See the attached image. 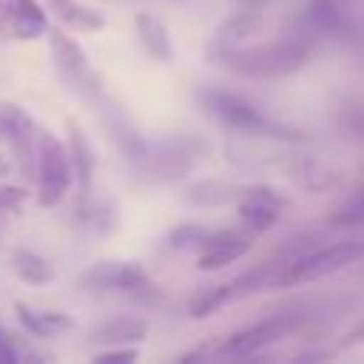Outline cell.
<instances>
[{
    "label": "cell",
    "mask_w": 364,
    "mask_h": 364,
    "mask_svg": "<svg viewBox=\"0 0 364 364\" xmlns=\"http://www.w3.org/2000/svg\"><path fill=\"white\" fill-rule=\"evenodd\" d=\"M314 55V42L307 36H288L278 42H259V45H240V48L220 51L211 58V64H220L224 70L237 77H256V80H269V77H291L301 68L310 64Z\"/></svg>",
    "instance_id": "6da1fadb"
},
{
    "label": "cell",
    "mask_w": 364,
    "mask_h": 364,
    "mask_svg": "<svg viewBox=\"0 0 364 364\" xmlns=\"http://www.w3.org/2000/svg\"><path fill=\"white\" fill-rule=\"evenodd\" d=\"M198 102L211 119H218L224 128L237 134H250V138H275V141H301L304 134L294 128L282 125L278 119H272L256 100L233 90H220V87H205L198 90Z\"/></svg>",
    "instance_id": "7a4b0ae2"
},
{
    "label": "cell",
    "mask_w": 364,
    "mask_h": 364,
    "mask_svg": "<svg viewBox=\"0 0 364 364\" xmlns=\"http://www.w3.org/2000/svg\"><path fill=\"white\" fill-rule=\"evenodd\" d=\"M364 259V237H346L336 243H320L316 250H310L307 256L284 262L275 275V288H301V284L320 282L336 272L348 269V265Z\"/></svg>",
    "instance_id": "3957f363"
},
{
    "label": "cell",
    "mask_w": 364,
    "mask_h": 364,
    "mask_svg": "<svg viewBox=\"0 0 364 364\" xmlns=\"http://www.w3.org/2000/svg\"><path fill=\"white\" fill-rule=\"evenodd\" d=\"M205 141H188V138H170L157 141V144H144L141 157L134 160V176L144 182H179L192 173L198 164V154H205Z\"/></svg>",
    "instance_id": "277c9868"
},
{
    "label": "cell",
    "mask_w": 364,
    "mask_h": 364,
    "mask_svg": "<svg viewBox=\"0 0 364 364\" xmlns=\"http://www.w3.org/2000/svg\"><path fill=\"white\" fill-rule=\"evenodd\" d=\"M307 323V314L304 310H288V314H269L262 320L250 323V326L230 333L224 342L218 346V355H227V358H252V355L265 352L269 346L288 339L291 333Z\"/></svg>",
    "instance_id": "5b68a950"
},
{
    "label": "cell",
    "mask_w": 364,
    "mask_h": 364,
    "mask_svg": "<svg viewBox=\"0 0 364 364\" xmlns=\"http://www.w3.org/2000/svg\"><path fill=\"white\" fill-rule=\"evenodd\" d=\"M36 182L42 208H55L74 182L68 147L48 132H36Z\"/></svg>",
    "instance_id": "8992f818"
},
{
    "label": "cell",
    "mask_w": 364,
    "mask_h": 364,
    "mask_svg": "<svg viewBox=\"0 0 364 364\" xmlns=\"http://www.w3.org/2000/svg\"><path fill=\"white\" fill-rule=\"evenodd\" d=\"M48 45H51V61H55L58 74L68 80L70 90H77L87 100H100L102 96V77L100 70L90 64L87 51L77 45V38H70L64 29H48Z\"/></svg>",
    "instance_id": "52a82bcc"
},
{
    "label": "cell",
    "mask_w": 364,
    "mask_h": 364,
    "mask_svg": "<svg viewBox=\"0 0 364 364\" xmlns=\"http://www.w3.org/2000/svg\"><path fill=\"white\" fill-rule=\"evenodd\" d=\"M233 205H237L240 224L259 237V233L272 230V227L278 224V218H282L288 201H284V195L275 192L272 186H243Z\"/></svg>",
    "instance_id": "ba28073f"
},
{
    "label": "cell",
    "mask_w": 364,
    "mask_h": 364,
    "mask_svg": "<svg viewBox=\"0 0 364 364\" xmlns=\"http://www.w3.org/2000/svg\"><path fill=\"white\" fill-rule=\"evenodd\" d=\"M256 233H250L243 224L240 227H224V230H208V237L198 243V269L201 272H218L224 265L237 262L240 256L252 250Z\"/></svg>",
    "instance_id": "9c48e42d"
},
{
    "label": "cell",
    "mask_w": 364,
    "mask_h": 364,
    "mask_svg": "<svg viewBox=\"0 0 364 364\" xmlns=\"http://www.w3.org/2000/svg\"><path fill=\"white\" fill-rule=\"evenodd\" d=\"M80 288L87 291H144L151 288V275L144 265L125 262V259H106L96 262L80 275Z\"/></svg>",
    "instance_id": "30bf717a"
},
{
    "label": "cell",
    "mask_w": 364,
    "mask_h": 364,
    "mask_svg": "<svg viewBox=\"0 0 364 364\" xmlns=\"http://www.w3.org/2000/svg\"><path fill=\"white\" fill-rule=\"evenodd\" d=\"M265 29V19L259 10H240L237 16H230L227 23H220V29H214L211 42H208V61L220 51H230V48H240V45H250L259 32Z\"/></svg>",
    "instance_id": "8fae6325"
},
{
    "label": "cell",
    "mask_w": 364,
    "mask_h": 364,
    "mask_svg": "<svg viewBox=\"0 0 364 364\" xmlns=\"http://www.w3.org/2000/svg\"><path fill=\"white\" fill-rule=\"evenodd\" d=\"M100 100H102V96H100ZM102 122H106L112 141L119 144V151L128 157V164H134V160L141 157V151H144L147 141L141 138V132H138V125L132 122V115H128L119 102L102 100Z\"/></svg>",
    "instance_id": "7c38bea8"
},
{
    "label": "cell",
    "mask_w": 364,
    "mask_h": 364,
    "mask_svg": "<svg viewBox=\"0 0 364 364\" xmlns=\"http://www.w3.org/2000/svg\"><path fill=\"white\" fill-rule=\"evenodd\" d=\"M147 329L151 326L144 316H109L90 329V342L93 346H138Z\"/></svg>",
    "instance_id": "4fadbf2b"
},
{
    "label": "cell",
    "mask_w": 364,
    "mask_h": 364,
    "mask_svg": "<svg viewBox=\"0 0 364 364\" xmlns=\"http://www.w3.org/2000/svg\"><path fill=\"white\" fill-rule=\"evenodd\" d=\"M134 29H138L141 48H144L154 61L170 64L173 58H176V48H173V38H170V26L160 16H154V13H138V16H134Z\"/></svg>",
    "instance_id": "5bb4252c"
},
{
    "label": "cell",
    "mask_w": 364,
    "mask_h": 364,
    "mask_svg": "<svg viewBox=\"0 0 364 364\" xmlns=\"http://www.w3.org/2000/svg\"><path fill=\"white\" fill-rule=\"evenodd\" d=\"M68 157H70V170H74V179L80 186V195H90V186H93V147H90V138L77 122H68Z\"/></svg>",
    "instance_id": "9a60e30c"
},
{
    "label": "cell",
    "mask_w": 364,
    "mask_h": 364,
    "mask_svg": "<svg viewBox=\"0 0 364 364\" xmlns=\"http://www.w3.org/2000/svg\"><path fill=\"white\" fill-rule=\"evenodd\" d=\"M6 26L16 38H38L48 32V16L36 0H6Z\"/></svg>",
    "instance_id": "2e32d148"
},
{
    "label": "cell",
    "mask_w": 364,
    "mask_h": 364,
    "mask_svg": "<svg viewBox=\"0 0 364 364\" xmlns=\"http://www.w3.org/2000/svg\"><path fill=\"white\" fill-rule=\"evenodd\" d=\"M16 316L26 333L36 336V339H51V336L68 333V329L77 326L74 316L58 314V310H36V307H29V304H16Z\"/></svg>",
    "instance_id": "e0dca14e"
},
{
    "label": "cell",
    "mask_w": 364,
    "mask_h": 364,
    "mask_svg": "<svg viewBox=\"0 0 364 364\" xmlns=\"http://www.w3.org/2000/svg\"><path fill=\"white\" fill-rule=\"evenodd\" d=\"M243 186H230V182H218V179H201L192 182V186L182 188V201L195 208H224L233 205Z\"/></svg>",
    "instance_id": "ac0fdd59"
},
{
    "label": "cell",
    "mask_w": 364,
    "mask_h": 364,
    "mask_svg": "<svg viewBox=\"0 0 364 364\" xmlns=\"http://www.w3.org/2000/svg\"><path fill=\"white\" fill-rule=\"evenodd\" d=\"M13 272H16L19 282L32 284V288H42V284L55 282V269L45 256H38L36 250H13Z\"/></svg>",
    "instance_id": "d6986e66"
},
{
    "label": "cell",
    "mask_w": 364,
    "mask_h": 364,
    "mask_svg": "<svg viewBox=\"0 0 364 364\" xmlns=\"http://www.w3.org/2000/svg\"><path fill=\"white\" fill-rule=\"evenodd\" d=\"M291 179L304 188V192H329L339 186V173L329 170L320 160H297L291 166Z\"/></svg>",
    "instance_id": "ffe728a7"
},
{
    "label": "cell",
    "mask_w": 364,
    "mask_h": 364,
    "mask_svg": "<svg viewBox=\"0 0 364 364\" xmlns=\"http://www.w3.org/2000/svg\"><path fill=\"white\" fill-rule=\"evenodd\" d=\"M119 208L109 198H90V195H80V205H77V218L96 233H112L115 224H119Z\"/></svg>",
    "instance_id": "44dd1931"
},
{
    "label": "cell",
    "mask_w": 364,
    "mask_h": 364,
    "mask_svg": "<svg viewBox=\"0 0 364 364\" xmlns=\"http://www.w3.org/2000/svg\"><path fill=\"white\" fill-rule=\"evenodd\" d=\"M230 301V284H208V288H198L188 301V316L192 320H208L211 314H218L220 307H227Z\"/></svg>",
    "instance_id": "7402d4cb"
},
{
    "label": "cell",
    "mask_w": 364,
    "mask_h": 364,
    "mask_svg": "<svg viewBox=\"0 0 364 364\" xmlns=\"http://www.w3.org/2000/svg\"><path fill=\"white\" fill-rule=\"evenodd\" d=\"M58 4V13L64 16V23L74 26V29H83V32H100L106 26V16L93 6H83V4H74V0H55Z\"/></svg>",
    "instance_id": "603a6c76"
},
{
    "label": "cell",
    "mask_w": 364,
    "mask_h": 364,
    "mask_svg": "<svg viewBox=\"0 0 364 364\" xmlns=\"http://www.w3.org/2000/svg\"><path fill=\"white\" fill-rule=\"evenodd\" d=\"M326 227H333V230H364V188L355 192L348 201H342L336 211H329Z\"/></svg>",
    "instance_id": "cb8c5ba5"
},
{
    "label": "cell",
    "mask_w": 364,
    "mask_h": 364,
    "mask_svg": "<svg viewBox=\"0 0 364 364\" xmlns=\"http://www.w3.org/2000/svg\"><path fill=\"white\" fill-rule=\"evenodd\" d=\"M208 237V227L201 224H179L170 230V237H166V246L170 250H188V246H195L198 250V243Z\"/></svg>",
    "instance_id": "d4e9b609"
},
{
    "label": "cell",
    "mask_w": 364,
    "mask_h": 364,
    "mask_svg": "<svg viewBox=\"0 0 364 364\" xmlns=\"http://www.w3.org/2000/svg\"><path fill=\"white\" fill-rule=\"evenodd\" d=\"M96 361H100V364L138 361V348H134V346H128V348H122V346H112V348H106V352H100V355H96Z\"/></svg>",
    "instance_id": "484cf974"
},
{
    "label": "cell",
    "mask_w": 364,
    "mask_h": 364,
    "mask_svg": "<svg viewBox=\"0 0 364 364\" xmlns=\"http://www.w3.org/2000/svg\"><path fill=\"white\" fill-rule=\"evenodd\" d=\"M19 361V352L13 346V339L6 333H0V364H16Z\"/></svg>",
    "instance_id": "4316f807"
},
{
    "label": "cell",
    "mask_w": 364,
    "mask_h": 364,
    "mask_svg": "<svg viewBox=\"0 0 364 364\" xmlns=\"http://www.w3.org/2000/svg\"><path fill=\"white\" fill-rule=\"evenodd\" d=\"M342 342H346V348H352V346H361V342H364V316H361L358 323H355L352 329H348V333H346V339H342Z\"/></svg>",
    "instance_id": "83f0119b"
},
{
    "label": "cell",
    "mask_w": 364,
    "mask_h": 364,
    "mask_svg": "<svg viewBox=\"0 0 364 364\" xmlns=\"http://www.w3.org/2000/svg\"><path fill=\"white\" fill-rule=\"evenodd\" d=\"M0 36H10V26H6V0H0Z\"/></svg>",
    "instance_id": "f1b7e54d"
},
{
    "label": "cell",
    "mask_w": 364,
    "mask_h": 364,
    "mask_svg": "<svg viewBox=\"0 0 364 364\" xmlns=\"http://www.w3.org/2000/svg\"><path fill=\"white\" fill-rule=\"evenodd\" d=\"M240 6H246V10H262L265 0H240Z\"/></svg>",
    "instance_id": "f546056e"
},
{
    "label": "cell",
    "mask_w": 364,
    "mask_h": 364,
    "mask_svg": "<svg viewBox=\"0 0 364 364\" xmlns=\"http://www.w3.org/2000/svg\"><path fill=\"white\" fill-rule=\"evenodd\" d=\"M0 218H4V211H0Z\"/></svg>",
    "instance_id": "4dcf8cb0"
}]
</instances>
